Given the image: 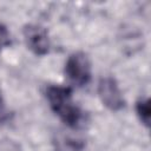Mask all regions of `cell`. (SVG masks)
<instances>
[{
    "mask_svg": "<svg viewBox=\"0 0 151 151\" xmlns=\"http://www.w3.org/2000/svg\"><path fill=\"white\" fill-rule=\"evenodd\" d=\"M46 98L52 111L71 129L80 127L85 122L84 111L72 100V88L61 85L46 87Z\"/></svg>",
    "mask_w": 151,
    "mask_h": 151,
    "instance_id": "cell-1",
    "label": "cell"
},
{
    "mask_svg": "<svg viewBox=\"0 0 151 151\" xmlns=\"http://www.w3.org/2000/svg\"><path fill=\"white\" fill-rule=\"evenodd\" d=\"M65 74L76 86H85L91 80L92 68L88 57L83 52L72 53L65 63Z\"/></svg>",
    "mask_w": 151,
    "mask_h": 151,
    "instance_id": "cell-2",
    "label": "cell"
},
{
    "mask_svg": "<svg viewBox=\"0 0 151 151\" xmlns=\"http://www.w3.org/2000/svg\"><path fill=\"white\" fill-rule=\"evenodd\" d=\"M98 94L101 103L111 111H119L125 106V99L118 86V83L112 77H104L98 83Z\"/></svg>",
    "mask_w": 151,
    "mask_h": 151,
    "instance_id": "cell-3",
    "label": "cell"
},
{
    "mask_svg": "<svg viewBox=\"0 0 151 151\" xmlns=\"http://www.w3.org/2000/svg\"><path fill=\"white\" fill-rule=\"evenodd\" d=\"M24 39L27 47L35 55H46L50 51V38L46 28L40 25L28 24L24 27Z\"/></svg>",
    "mask_w": 151,
    "mask_h": 151,
    "instance_id": "cell-4",
    "label": "cell"
},
{
    "mask_svg": "<svg viewBox=\"0 0 151 151\" xmlns=\"http://www.w3.org/2000/svg\"><path fill=\"white\" fill-rule=\"evenodd\" d=\"M136 112L139 120L146 126H150V99L149 98H140L136 103Z\"/></svg>",
    "mask_w": 151,
    "mask_h": 151,
    "instance_id": "cell-5",
    "label": "cell"
},
{
    "mask_svg": "<svg viewBox=\"0 0 151 151\" xmlns=\"http://www.w3.org/2000/svg\"><path fill=\"white\" fill-rule=\"evenodd\" d=\"M11 44H12V39H11L9 31L4 24L0 22V51L11 46Z\"/></svg>",
    "mask_w": 151,
    "mask_h": 151,
    "instance_id": "cell-6",
    "label": "cell"
},
{
    "mask_svg": "<svg viewBox=\"0 0 151 151\" xmlns=\"http://www.w3.org/2000/svg\"><path fill=\"white\" fill-rule=\"evenodd\" d=\"M4 114V100H2V97H1V93H0V117Z\"/></svg>",
    "mask_w": 151,
    "mask_h": 151,
    "instance_id": "cell-7",
    "label": "cell"
}]
</instances>
